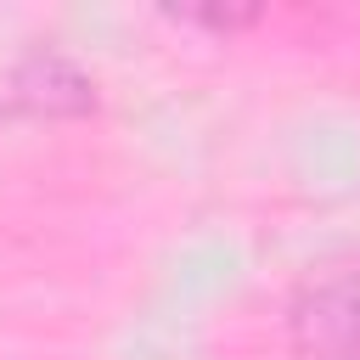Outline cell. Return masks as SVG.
Wrapping results in <instances>:
<instances>
[{"mask_svg":"<svg viewBox=\"0 0 360 360\" xmlns=\"http://www.w3.org/2000/svg\"><path fill=\"white\" fill-rule=\"evenodd\" d=\"M287 338L304 360H360V264L304 281L287 304Z\"/></svg>","mask_w":360,"mask_h":360,"instance_id":"1","label":"cell"}]
</instances>
